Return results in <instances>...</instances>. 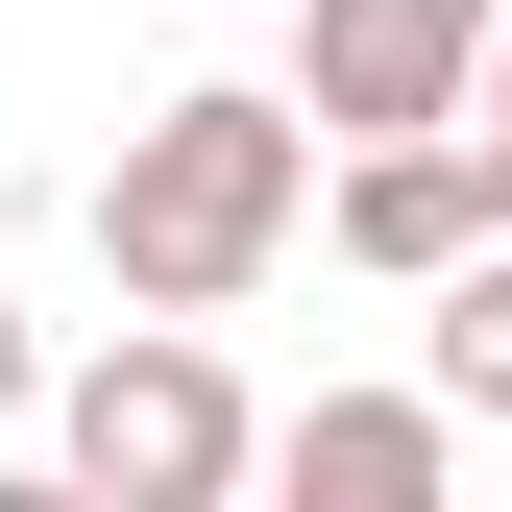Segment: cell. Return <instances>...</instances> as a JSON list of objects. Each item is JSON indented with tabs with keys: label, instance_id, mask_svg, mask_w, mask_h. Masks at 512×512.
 Listing matches in <instances>:
<instances>
[{
	"label": "cell",
	"instance_id": "1",
	"mask_svg": "<svg viewBox=\"0 0 512 512\" xmlns=\"http://www.w3.org/2000/svg\"><path fill=\"white\" fill-rule=\"evenodd\" d=\"M293 220H317V98H269V74L147 98L122 171H98V269L147 293V317H244V293L293 269Z\"/></svg>",
	"mask_w": 512,
	"mask_h": 512
},
{
	"label": "cell",
	"instance_id": "2",
	"mask_svg": "<svg viewBox=\"0 0 512 512\" xmlns=\"http://www.w3.org/2000/svg\"><path fill=\"white\" fill-rule=\"evenodd\" d=\"M49 464H74L98 512H220L244 464H269V415H244V366L196 342V317H147V342H98L74 391H49Z\"/></svg>",
	"mask_w": 512,
	"mask_h": 512
},
{
	"label": "cell",
	"instance_id": "3",
	"mask_svg": "<svg viewBox=\"0 0 512 512\" xmlns=\"http://www.w3.org/2000/svg\"><path fill=\"white\" fill-rule=\"evenodd\" d=\"M512 49V0H293V98L342 122V147H391V122H464Z\"/></svg>",
	"mask_w": 512,
	"mask_h": 512
},
{
	"label": "cell",
	"instance_id": "4",
	"mask_svg": "<svg viewBox=\"0 0 512 512\" xmlns=\"http://www.w3.org/2000/svg\"><path fill=\"white\" fill-rule=\"evenodd\" d=\"M488 220H512V171H488V122H391V147H342V244H366L391 293H439V269H464Z\"/></svg>",
	"mask_w": 512,
	"mask_h": 512
},
{
	"label": "cell",
	"instance_id": "5",
	"mask_svg": "<svg viewBox=\"0 0 512 512\" xmlns=\"http://www.w3.org/2000/svg\"><path fill=\"white\" fill-rule=\"evenodd\" d=\"M269 464H293V488H342V512H439V464H464V391H317Z\"/></svg>",
	"mask_w": 512,
	"mask_h": 512
},
{
	"label": "cell",
	"instance_id": "6",
	"mask_svg": "<svg viewBox=\"0 0 512 512\" xmlns=\"http://www.w3.org/2000/svg\"><path fill=\"white\" fill-rule=\"evenodd\" d=\"M439 391H464V415H512V220L439 269Z\"/></svg>",
	"mask_w": 512,
	"mask_h": 512
},
{
	"label": "cell",
	"instance_id": "7",
	"mask_svg": "<svg viewBox=\"0 0 512 512\" xmlns=\"http://www.w3.org/2000/svg\"><path fill=\"white\" fill-rule=\"evenodd\" d=\"M464 122H488V171H512V49H488V98H464Z\"/></svg>",
	"mask_w": 512,
	"mask_h": 512
},
{
	"label": "cell",
	"instance_id": "8",
	"mask_svg": "<svg viewBox=\"0 0 512 512\" xmlns=\"http://www.w3.org/2000/svg\"><path fill=\"white\" fill-rule=\"evenodd\" d=\"M0 415H25V317H0Z\"/></svg>",
	"mask_w": 512,
	"mask_h": 512
}]
</instances>
